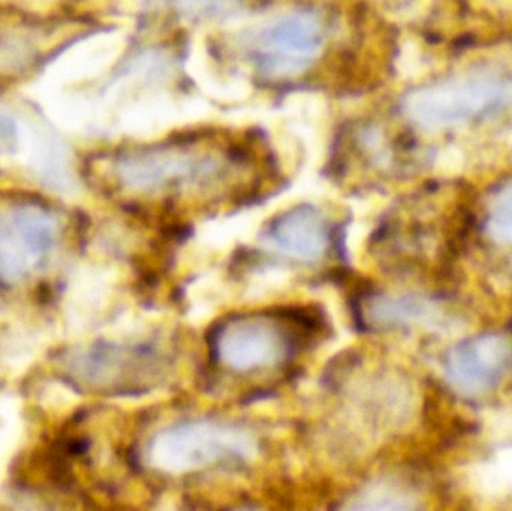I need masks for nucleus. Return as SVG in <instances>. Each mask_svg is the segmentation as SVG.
<instances>
[{
	"label": "nucleus",
	"instance_id": "10",
	"mask_svg": "<svg viewBox=\"0 0 512 511\" xmlns=\"http://www.w3.org/2000/svg\"><path fill=\"white\" fill-rule=\"evenodd\" d=\"M39 27L27 21H0V74H18L38 62L42 53V36L36 33Z\"/></svg>",
	"mask_w": 512,
	"mask_h": 511
},
{
	"label": "nucleus",
	"instance_id": "2",
	"mask_svg": "<svg viewBox=\"0 0 512 511\" xmlns=\"http://www.w3.org/2000/svg\"><path fill=\"white\" fill-rule=\"evenodd\" d=\"M254 434L242 426L212 419H192L162 428L150 437L143 458L165 476H185L221 464L254 458Z\"/></svg>",
	"mask_w": 512,
	"mask_h": 511
},
{
	"label": "nucleus",
	"instance_id": "1",
	"mask_svg": "<svg viewBox=\"0 0 512 511\" xmlns=\"http://www.w3.org/2000/svg\"><path fill=\"white\" fill-rule=\"evenodd\" d=\"M233 162L237 158L231 152L177 141L120 152L111 159V173L116 185L131 194L185 192L224 182Z\"/></svg>",
	"mask_w": 512,
	"mask_h": 511
},
{
	"label": "nucleus",
	"instance_id": "8",
	"mask_svg": "<svg viewBox=\"0 0 512 511\" xmlns=\"http://www.w3.org/2000/svg\"><path fill=\"white\" fill-rule=\"evenodd\" d=\"M511 363V341L493 333L457 345L448 356L445 372L454 389L477 395L492 389Z\"/></svg>",
	"mask_w": 512,
	"mask_h": 511
},
{
	"label": "nucleus",
	"instance_id": "4",
	"mask_svg": "<svg viewBox=\"0 0 512 511\" xmlns=\"http://www.w3.org/2000/svg\"><path fill=\"white\" fill-rule=\"evenodd\" d=\"M297 318L268 312L225 318L210 332V353L219 366L236 374L279 368L300 347L304 321Z\"/></svg>",
	"mask_w": 512,
	"mask_h": 511
},
{
	"label": "nucleus",
	"instance_id": "11",
	"mask_svg": "<svg viewBox=\"0 0 512 511\" xmlns=\"http://www.w3.org/2000/svg\"><path fill=\"white\" fill-rule=\"evenodd\" d=\"M427 306L411 297H373L366 305L369 321L382 326L408 323L424 317Z\"/></svg>",
	"mask_w": 512,
	"mask_h": 511
},
{
	"label": "nucleus",
	"instance_id": "5",
	"mask_svg": "<svg viewBox=\"0 0 512 511\" xmlns=\"http://www.w3.org/2000/svg\"><path fill=\"white\" fill-rule=\"evenodd\" d=\"M511 95V83L504 75L477 69L415 89L406 96L403 111L420 128H451L501 110Z\"/></svg>",
	"mask_w": 512,
	"mask_h": 511
},
{
	"label": "nucleus",
	"instance_id": "9",
	"mask_svg": "<svg viewBox=\"0 0 512 511\" xmlns=\"http://www.w3.org/2000/svg\"><path fill=\"white\" fill-rule=\"evenodd\" d=\"M267 242L292 260L306 263L321 260L330 246L327 219L309 204L292 207L268 225Z\"/></svg>",
	"mask_w": 512,
	"mask_h": 511
},
{
	"label": "nucleus",
	"instance_id": "13",
	"mask_svg": "<svg viewBox=\"0 0 512 511\" xmlns=\"http://www.w3.org/2000/svg\"><path fill=\"white\" fill-rule=\"evenodd\" d=\"M17 143V123H15L11 117L6 116V114L0 113V146L12 149Z\"/></svg>",
	"mask_w": 512,
	"mask_h": 511
},
{
	"label": "nucleus",
	"instance_id": "12",
	"mask_svg": "<svg viewBox=\"0 0 512 511\" xmlns=\"http://www.w3.org/2000/svg\"><path fill=\"white\" fill-rule=\"evenodd\" d=\"M489 231L495 239L512 243V183L502 188L493 198Z\"/></svg>",
	"mask_w": 512,
	"mask_h": 511
},
{
	"label": "nucleus",
	"instance_id": "6",
	"mask_svg": "<svg viewBox=\"0 0 512 511\" xmlns=\"http://www.w3.org/2000/svg\"><path fill=\"white\" fill-rule=\"evenodd\" d=\"M161 368L147 345L92 344L69 348L56 359L63 381L84 393L120 395L144 389Z\"/></svg>",
	"mask_w": 512,
	"mask_h": 511
},
{
	"label": "nucleus",
	"instance_id": "3",
	"mask_svg": "<svg viewBox=\"0 0 512 511\" xmlns=\"http://www.w3.org/2000/svg\"><path fill=\"white\" fill-rule=\"evenodd\" d=\"M62 230L59 212L47 201L0 192V285L21 287L44 272Z\"/></svg>",
	"mask_w": 512,
	"mask_h": 511
},
{
	"label": "nucleus",
	"instance_id": "7",
	"mask_svg": "<svg viewBox=\"0 0 512 511\" xmlns=\"http://www.w3.org/2000/svg\"><path fill=\"white\" fill-rule=\"evenodd\" d=\"M322 26L309 11L283 14L256 33V68L268 77H292L306 71L322 47Z\"/></svg>",
	"mask_w": 512,
	"mask_h": 511
}]
</instances>
